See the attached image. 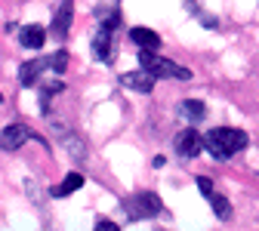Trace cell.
<instances>
[{"label": "cell", "instance_id": "obj_1", "mask_svg": "<svg viewBox=\"0 0 259 231\" xmlns=\"http://www.w3.org/2000/svg\"><path fill=\"white\" fill-rule=\"evenodd\" d=\"M204 145L210 148V154L216 160H229L232 154L247 148V133H244V129H232V126H216V129L207 133Z\"/></svg>", "mask_w": 259, "mask_h": 231}, {"label": "cell", "instance_id": "obj_2", "mask_svg": "<svg viewBox=\"0 0 259 231\" xmlns=\"http://www.w3.org/2000/svg\"><path fill=\"white\" fill-rule=\"evenodd\" d=\"M139 65L148 74H154V77H173V80H188L191 77V71L185 68V65H176L170 59H160V56H154V50H139Z\"/></svg>", "mask_w": 259, "mask_h": 231}, {"label": "cell", "instance_id": "obj_3", "mask_svg": "<svg viewBox=\"0 0 259 231\" xmlns=\"http://www.w3.org/2000/svg\"><path fill=\"white\" fill-rule=\"evenodd\" d=\"M173 148H176V154L179 157H198L207 145H204V139H201V133L194 126H188V129H182V133L176 136V142H173Z\"/></svg>", "mask_w": 259, "mask_h": 231}, {"label": "cell", "instance_id": "obj_4", "mask_svg": "<svg viewBox=\"0 0 259 231\" xmlns=\"http://www.w3.org/2000/svg\"><path fill=\"white\" fill-rule=\"evenodd\" d=\"M126 210L133 219H142V216H157L160 213V201H157V194L145 191V194H136V197H130L126 201Z\"/></svg>", "mask_w": 259, "mask_h": 231}, {"label": "cell", "instance_id": "obj_5", "mask_svg": "<svg viewBox=\"0 0 259 231\" xmlns=\"http://www.w3.org/2000/svg\"><path fill=\"white\" fill-rule=\"evenodd\" d=\"M28 139H34V133H31L25 123H10L4 133H0V148L4 151H19Z\"/></svg>", "mask_w": 259, "mask_h": 231}, {"label": "cell", "instance_id": "obj_6", "mask_svg": "<svg viewBox=\"0 0 259 231\" xmlns=\"http://www.w3.org/2000/svg\"><path fill=\"white\" fill-rule=\"evenodd\" d=\"M71 16H74V4H71V0H62L59 10H56V19H53V37H56V40H65V37H68Z\"/></svg>", "mask_w": 259, "mask_h": 231}, {"label": "cell", "instance_id": "obj_7", "mask_svg": "<svg viewBox=\"0 0 259 231\" xmlns=\"http://www.w3.org/2000/svg\"><path fill=\"white\" fill-rule=\"evenodd\" d=\"M120 86L136 89V93H151L154 89V74H148V71H126V74H120Z\"/></svg>", "mask_w": 259, "mask_h": 231}, {"label": "cell", "instance_id": "obj_8", "mask_svg": "<svg viewBox=\"0 0 259 231\" xmlns=\"http://www.w3.org/2000/svg\"><path fill=\"white\" fill-rule=\"evenodd\" d=\"M47 68H50L47 59H31V62H25L22 68H19V83H22V86H34V80H37L40 71H47Z\"/></svg>", "mask_w": 259, "mask_h": 231}, {"label": "cell", "instance_id": "obj_9", "mask_svg": "<svg viewBox=\"0 0 259 231\" xmlns=\"http://www.w3.org/2000/svg\"><path fill=\"white\" fill-rule=\"evenodd\" d=\"M93 56L99 59V62L111 59V28L108 25H102L99 31H96V37H93Z\"/></svg>", "mask_w": 259, "mask_h": 231}, {"label": "cell", "instance_id": "obj_10", "mask_svg": "<svg viewBox=\"0 0 259 231\" xmlns=\"http://www.w3.org/2000/svg\"><path fill=\"white\" fill-rule=\"evenodd\" d=\"M44 28L40 25H25L22 31H19V40H22V47H28V50H40L44 47Z\"/></svg>", "mask_w": 259, "mask_h": 231}, {"label": "cell", "instance_id": "obj_11", "mask_svg": "<svg viewBox=\"0 0 259 231\" xmlns=\"http://www.w3.org/2000/svg\"><path fill=\"white\" fill-rule=\"evenodd\" d=\"M130 40L139 43L142 50H157L160 47V37L154 34V31H148V28H133L130 31Z\"/></svg>", "mask_w": 259, "mask_h": 231}, {"label": "cell", "instance_id": "obj_12", "mask_svg": "<svg viewBox=\"0 0 259 231\" xmlns=\"http://www.w3.org/2000/svg\"><path fill=\"white\" fill-rule=\"evenodd\" d=\"M80 185H83V176H80V173H68L59 188H53V197H68V194H71V191H77Z\"/></svg>", "mask_w": 259, "mask_h": 231}, {"label": "cell", "instance_id": "obj_13", "mask_svg": "<svg viewBox=\"0 0 259 231\" xmlns=\"http://www.w3.org/2000/svg\"><path fill=\"white\" fill-rule=\"evenodd\" d=\"M210 207H213V213H216L219 219H229V216H232V207H229V201H225L222 194H216V191L210 194Z\"/></svg>", "mask_w": 259, "mask_h": 231}, {"label": "cell", "instance_id": "obj_14", "mask_svg": "<svg viewBox=\"0 0 259 231\" xmlns=\"http://www.w3.org/2000/svg\"><path fill=\"white\" fill-rule=\"evenodd\" d=\"M182 114H185V117H191V120H201V117L207 114V108H204L201 102H191V99H188V102L182 105Z\"/></svg>", "mask_w": 259, "mask_h": 231}, {"label": "cell", "instance_id": "obj_15", "mask_svg": "<svg viewBox=\"0 0 259 231\" xmlns=\"http://www.w3.org/2000/svg\"><path fill=\"white\" fill-rule=\"evenodd\" d=\"M65 65H68V53H65V50H59V53L50 59V68H53L56 74H65Z\"/></svg>", "mask_w": 259, "mask_h": 231}, {"label": "cell", "instance_id": "obj_16", "mask_svg": "<svg viewBox=\"0 0 259 231\" xmlns=\"http://www.w3.org/2000/svg\"><path fill=\"white\" fill-rule=\"evenodd\" d=\"M96 228H99V231H117V225L111 219H99V222H96Z\"/></svg>", "mask_w": 259, "mask_h": 231}, {"label": "cell", "instance_id": "obj_17", "mask_svg": "<svg viewBox=\"0 0 259 231\" xmlns=\"http://www.w3.org/2000/svg\"><path fill=\"white\" fill-rule=\"evenodd\" d=\"M198 188H201V191H204L207 197L213 194V182H210V179H198Z\"/></svg>", "mask_w": 259, "mask_h": 231}, {"label": "cell", "instance_id": "obj_18", "mask_svg": "<svg viewBox=\"0 0 259 231\" xmlns=\"http://www.w3.org/2000/svg\"><path fill=\"white\" fill-rule=\"evenodd\" d=\"M0 102H4V96H0Z\"/></svg>", "mask_w": 259, "mask_h": 231}]
</instances>
